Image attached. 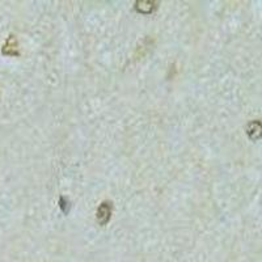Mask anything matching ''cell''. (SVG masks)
<instances>
[{
	"label": "cell",
	"instance_id": "6da1fadb",
	"mask_svg": "<svg viewBox=\"0 0 262 262\" xmlns=\"http://www.w3.org/2000/svg\"><path fill=\"white\" fill-rule=\"evenodd\" d=\"M110 214H112V206H110V203H103V205L100 206L99 211H97V222L101 226H104V224L109 222Z\"/></svg>",
	"mask_w": 262,
	"mask_h": 262
},
{
	"label": "cell",
	"instance_id": "7a4b0ae2",
	"mask_svg": "<svg viewBox=\"0 0 262 262\" xmlns=\"http://www.w3.org/2000/svg\"><path fill=\"white\" fill-rule=\"evenodd\" d=\"M248 135L252 139H257L262 135V124L260 122H252L248 126Z\"/></svg>",
	"mask_w": 262,
	"mask_h": 262
}]
</instances>
